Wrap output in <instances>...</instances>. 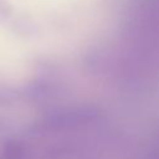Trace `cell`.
Instances as JSON below:
<instances>
[{"label": "cell", "instance_id": "1", "mask_svg": "<svg viewBox=\"0 0 159 159\" xmlns=\"http://www.w3.org/2000/svg\"><path fill=\"white\" fill-rule=\"evenodd\" d=\"M21 147L17 142L15 140H9L5 147H4V157L6 159H15V158H19L20 153H21Z\"/></svg>", "mask_w": 159, "mask_h": 159}]
</instances>
